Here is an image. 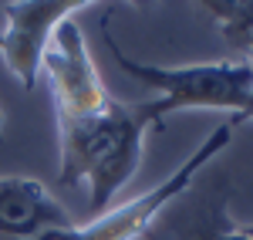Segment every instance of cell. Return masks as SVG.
Wrapping results in <instances>:
<instances>
[{
	"instance_id": "obj_3",
	"label": "cell",
	"mask_w": 253,
	"mask_h": 240,
	"mask_svg": "<svg viewBox=\"0 0 253 240\" xmlns=\"http://www.w3.org/2000/svg\"><path fill=\"white\" fill-rule=\"evenodd\" d=\"M230 139H233V125L223 122V125H216L213 132L186 156L182 166H175L172 173L159 186H152L149 193L122 203V206H115V210H108V213H101V217H95V220H88V223L44 230V234H38V237H31V240H138L156 223V217L169 203L179 200L189 190V183L199 176V169L230 145Z\"/></svg>"
},
{
	"instance_id": "obj_5",
	"label": "cell",
	"mask_w": 253,
	"mask_h": 240,
	"mask_svg": "<svg viewBox=\"0 0 253 240\" xmlns=\"http://www.w3.org/2000/svg\"><path fill=\"white\" fill-rule=\"evenodd\" d=\"M84 7L78 0H34V3H7V31L0 34V54L20 88L34 92L44 51L64 20Z\"/></svg>"
},
{
	"instance_id": "obj_8",
	"label": "cell",
	"mask_w": 253,
	"mask_h": 240,
	"mask_svg": "<svg viewBox=\"0 0 253 240\" xmlns=\"http://www.w3.org/2000/svg\"><path fill=\"white\" fill-rule=\"evenodd\" d=\"M223 27V38L233 51H243L253 38V0H206L203 3Z\"/></svg>"
},
{
	"instance_id": "obj_11",
	"label": "cell",
	"mask_w": 253,
	"mask_h": 240,
	"mask_svg": "<svg viewBox=\"0 0 253 240\" xmlns=\"http://www.w3.org/2000/svg\"><path fill=\"white\" fill-rule=\"evenodd\" d=\"M240 230L247 234V240H253V223H240Z\"/></svg>"
},
{
	"instance_id": "obj_2",
	"label": "cell",
	"mask_w": 253,
	"mask_h": 240,
	"mask_svg": "<svg viewBox=\"0 0 253 240\" xmlns=\"http://www.w3.org/2000/svg\"><path fill=\"white\" fill-rule=\"evenodd\" d=\"M105 44L128 78L159 92V98L142 101V115L152 122V129H159L169 115L182 112V108H216V112L240 115L253 95V64H247V61L159 68V64H142V61L128 58L108 27H105Z\"/></svg>"
},
{
	"instance_id": "obj_9",
	"label": "cell",
	"mask_w": 253,
	"mask_h": 240,
	"mask_svg": "<svg viewBox=\"0 0 253 240\" xmlns=\"http://www.w3.org/2000/svg\"><path fill=\"white\" fill-rule=\"evenodd\" d=\"M253 119V95H250V101H247V108H243V112H240V115H233V119H230V125H243V122H250Z\"/></svg>"
},
{
	"instance_id": "obj_12",
	"label": "cell",
	"mask_w": 253,
	"mask_h": 240,
	"mask_svg": "<svg viewBox=\"0 0 253 240\" xmlns=\"http://www.w3.org/2000/svg\"><path fill=\"white\" fill-rule=\"evenodd\" d=\"M0 139H3V112H0Z\"/></svg>"
},
{
	"instance_id": "obj_1",
	"label": "cell",
	"mask_w": 253,
	"mask_h": 240,
	"mask_svg": "<svg viewBox=\"0 0 253 240\" xmlns=\"http://www.w3.org/2000/svg\"><path fill=\"white\" fill-rule=\"evenodd\" d=\"M152 122L142 115V105L112 101L95 115L58 119L61 136V186H88V220L112 210L115 193L135 176L145 132Z\"/></svg>"
},
{
	"instance_id": "obj_4",
	"label": "cell",
	"mask_w": 253,
	"mask_h": 240,
	"mask_svg": "<svg viewBox=\"0 0 253 240\" xmlns=\"http://www.w3.org/2000/svg\"><path fill=\"white\" fill-rule=\"evenodd\" d=\"M41 71L47 75L58 119L95 115L115 101L98 75L95 61L88 54V44H84V34L75 20H64L54 31V38L44 51V61H41Z\"/></svg>"
},
{
	"instance_id": "obj_10",
	"label": "cell",
	"mask_w": 253,
	"mask_h": 240,
	"mask_svg": "<svg viewBox=\"0 0 253 240\" xmlns=\"http://www.w3.org/2000/svg\"><path fill=\"white\" fill-rule=\"evenodd\" d=\"M243 54H247V64H253V38H250V44L243 48Z\"/></svg>"
},
{
	"instance_id": "obj_6",
	"label": "cell",
	"mask_w": 253,
	"mask_h": 240,
	"mask_svg": "<svg viewBox=\"0 0 253 240\" xmlns=\"http://www.w3.org/2000/svg\"><path fill=\"white\" fill-rule=\"evenodd\" d=\"M58 227H75V220L44 183L31 176H0V240H31Z\"/></svg>"
},
{
	"instance_id": "obj_7",
	"label": "cell",
	"mask_w": 253,
	"mask_h": 240,
	"mask_svg": "<svg viewBox=\"0 0 253 240\" xmlns=\"http://www.w3.org/2000/svg\"><path fill=\"white\" fill-rule=\"evenodd\" d=\"M172 230L179 240H247L240 223L230 220L226 196H219V193H213L210 200H203L193 210H186L172 223Z\"/></svg>"
}]
</instances>
